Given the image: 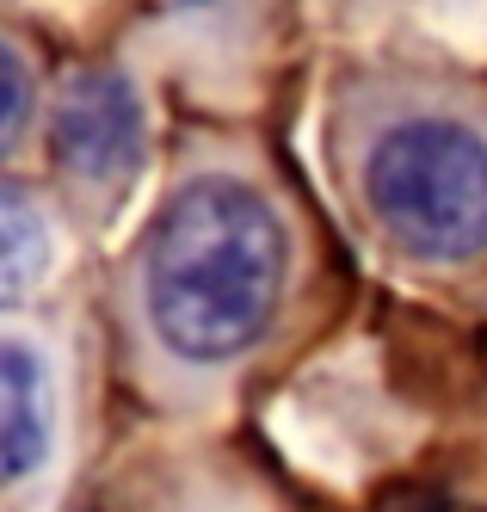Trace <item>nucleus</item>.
<instances>
[{
  "instance_id": "f257e3e1",
  "label": "nucleus",
  "mask_w": 487,
  "mask_h": 512,
  "mask_svg": "<svg viewBox=\"0 0 487 512\" xmlns=\"http://www.w3.org/2000/svg\"><path fill=\"white\" fill-rule=\"evenodd\" d=\"M290 278L296 229L241 167H192L136 241V315L185 377H222L266 346Z\"/></svg>"
},
{
  "instance_id": "f03ea898",
  "label": "nucleus",
  "mask_w": 487,
  "mask_h": 512,
  "mask_svg": "<svg viewBox=\"0 0 487 512\" xmlns=\"http://www.w3.org/2000/svg\"><path fill=\"white\" fill-rule=\"evenodd\" d=\"M352 192L401 260H487V118L444 99H389L364 112Z\"/></svg>"
},
{
  "instance_id": "7ed1b4c3",
  "label": "nucleus",
  "mask_w": 487,
  "mask_h": 512,
  "mask_svg": "<svg viewBox=\"0 0 487 512\" xmlns=\"http://www.w3.org/2000/svg\"><path fill=\"white\" fill-rule=\"evenodd\" d=\"M148 149V112L124 68L87 62L50 99V161L81 198H118Z\"/></svg>"
},
{
  "instance_id": "20e7f679",
  "label": "nucleus",
  "mask_w": 487,
  "mask_h": 512,
  "mask_svg": "<svg viewBox=\"0 0 487 512\" xmlns=\"http://www.w3.org/2000/svg\"><path fill=\"white\" fill-rule=\"evenodd\" d=\"M56 451V383L31 340L0 334V500L31 488Z\"/></svg>"
},
{
  "instance_id": "39448f33",
  "label": "nucleus",
  "mask_w": 487,
  "mask_h": 512,
  "mask_svg": "<svg viewBox=\"0 0 487 512\" xmlns=\"http://www.w3.org/2000/svg\"><path fill=\"white\" fill-rule=\"evenodd\" d=\"M56 266L50 204L19 179H0V315L25 309Z\"/></svg>"
},
{
  "instance_id": "423d86ee",
  "label": "nucleus",
  "mask_w": 487,
  "mask_h": 512,
  "mask_svg": "<svg viewBox=\"0 0 487 512\" xmlns=\"http://www.w3.org/2000/svg\"><path fill=\"white\" fill-rule=\"evenodd\" d=\"M31 99H37V87H31V62H25V50L0 31V155L13 149V142L25 136V124H31Z\"/></svg>"
},
{
  "instance_id": "0eeeda50",
  "label": "nucleus",
  "mask_w": 487,
  "mask_h": 512,
  "mask_svg": "<svg viewBox=\"0 0 487 512\" xmlns=\"http://www.w3.org/2000/svg\"><path fill=\"white\" fill-rule=\"evenodd\" d=\"M161 7H173V13H198V7H222V0H161Z\"/></svg>"
}]
</instances>
